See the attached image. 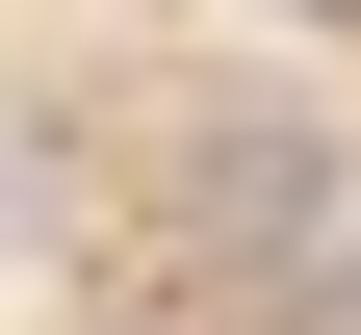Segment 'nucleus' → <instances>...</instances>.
<instances>
[{"label": "nucleus", "mask_w": 361, "mask_h": 335, "mask_svg": "<svg viewBox=\"0 0 361 335\" xmlns=\"http://www.w3.org/2000/svg\"><path fill=\"white\" fill-rule=\"evenodd\" d=\"M180 232L310 284V232H336V129H310V104H207V129H180Z\"/></svg>", "instance_id": "1"}, {"label": "nucleus", "mask_w": 361, "mask_h": 335, "mask_svg": "<svg viewBox=\"0 0 361 335\" xmlns=\"http://www.w3.org/2000/svg\"><path fill=\"white\" fill-rule=\"evenodd\" d=\"M284 26H361V0H284Z\"/></svg>", "instance_id": "2"}]
</instances>
